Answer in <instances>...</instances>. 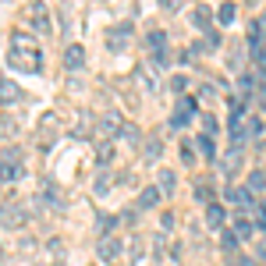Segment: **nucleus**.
Here are the masks:
<instances>
[{
    "instance_id": "1",
    "label": "nucleus",
    "mask_w": 266,
    "mask_h": 266,
    "mask_svg": "<svg viewBox=\"0 0 266 266\" xmlns=\"http://www.w3.org/2000/svg\"><path fill=\"white\" fill-rule=\"evenodd\" d=\"M8 64L22 74H36L43 68V50L40 43L32 40L28 32H11V43H8Z\"/></svg>"
},
{
    "instance_id": "2",
    "label": "nucleus",
    "mask_w": 266,
    "mask_h": 266,
    "mask_svg": "<svg viewBox=\"0 0 266 266\" xmlns=\"http://www.w3.org/2000/svg\"><path fill=\"white\" fill-rule=\"evenodd\" d=\"M25 220H28V210L18 199H8L0 206V227H4V231H18V227H25Z\"/></svg>"
},
{
    "instance_id": "3",
    "label": "nucleus",
    "mask_w": 266,
    "mask_h": 266,
    "mask_svg": "<svg viewBox=\"0 0 266 266\" xmlns=\"http://www.w3.org/2000/svg\"><path fill=\"white\" fill-rule=\"evenodd\" d=\"M25 18H28V25L40 32V36H50V11H46V4L32 0V4L25 8Z\"/></svg>"
},
{
    "instance_id": "4",
    "label": "nucleus",
    "mask_w": 266,
    "mask_h": 266,
    "mask_svg": "<svg viewBox=\"0 0 266 266\" xmlns=\"http://www.w3.org/2000/svg\"><path fill=\"white\" fill-rule=\"evenodd\" d=\"M199 114V106H196V100H188V96H181L178 103H174V114H170V124L174 128H184V124H192V118Z\"/></svg>"
},
{
    "instance_id": "5",
    "label": "nucleus",
    "mask_w": 266,
    "mask_h": 266,
    "mask_svg": "<svg viewBox=\"0 0 266 266\" xmlns=\"http://www.w3.org/2000/svg\"><path fill=\"white\" fill-rule=\"evenodd\" d=\"M22 178V153L18 149H11V153H4L0 156V181H18Z\"/></svg>"
},
{
    "instance_id": "6",
    "label": "nucleus",
    "mask_w": 266,
    "mask_h": 266,
    "mask_svg": "<svg viewBox=\"0 0 266 266\" xmlns=\"http://www.w3.org/2000/svg\"><path fill=\"white\" fill-rule=\"evenodd\" d=\"M121 124H124L121 114H118V110H106L103 118L96 121V138H100V142H103V138H114V135L121 132Z\"/></svg>"
},
{
    "instance_id": "7",
    "label": "nucleus",
    "mask_w": 266,
    "mask_h": 266,
    "mask_svg": "<svg viewBox=\"0 0 266 266\" xmlns=\"http://www.w3.org/2000/svg\"><path fill=\"white\" fill-rule=\"evenodd\" d=\"M96 252H100V259H103V262H118V259H121V238L103 234V238H100V245H96Z\"/></svg>"
},
{
    "instance_id": "8",
    "label": "nucleus",
    "mask_w": 266,
    "mask_h": 266,
    "mask_svg": "<svg viewBox=\"0 0 266 266\" xmlns=\"http://www.w3.org/2000/svg\"><path fill=\"white\" fill-rule=\"evenodd\" d=\"M57 132H60V118L54 110H46L43 118H40V135H43V146H50L54 138H57Z\"/></svg>"
},
{
    "instance_id": "9",
    "label": "nucleus",
    "mask_w": 266,
    "mask_h": 266,
    "mask_svg": "<svg viewBox=\"0 0 266 266\" xmlns=\"http://www.w3.org/2000/svg\"><path fill=\"white\" fill-rule=\"evenodd\" d=\"M64 68H68V71L86 68V46H82V43H68V46H64Z\"/></svg>"
},
{
    "instance_id": "10",
    "label": "nucleus",
    "mask_w": 266,
    "mask_h": 266,
    "mask_svg": "<svg viewBox=\"0 0 266 266\" xmlns=\"http://www.w3.org/2000/svg\"><path fill=\"white\" fill-rule=\"evenodd\" d=\"M231 231L238 234V242H245V238H252V231H256V224H252V216H245L242 210L231 216Z\"/></svg>"
},
{
    "instance_id": "11",
    "label": "nucleus",
    "mask_w": 266,
    "mask_h": 266,
    "mask_svg": "<svg viewBox=\"0 0 266 266\" xmlns=\"http://www.w3.org/2000/svg\"><path fill=\"white\" fill-rule=\"evenodd\" d=\"M149 50L156 54V60H160V64L167 60V32H164V28H156V32H149Z\"/></svg>"
},
{
    "instance_id": "12",
    "label": "nucleus",
    "mask_w": 266,
    "mask_h": 266,
    "mask_svg": "<svg viewBox=\"0 0 266 266\" xmlns=\"http://www.w3.org/2000/svg\"><path fill=\"white\" fill-rule=\"evenodd\" d=\"M224 220H227L224 206H220V202H210V206H206V227H210V231H220Z\"/></svg>"
},
{
    "instance_id": "13",
    "label": "nucleus",
    "mask_w": 266,
    "mask_h": 266,
    "mask_svg": "<svg viewBox=\"0 0 266 266\" xmlns=\"http://www.w3.org/2000/svg\"><path fill=\"white\" fill-rule=\"evenodd\" d=\"M160 199H164V192L156 184H149V188H142V196H138V210H153V206H160Z\"/></svg>"
},
{
    "instance_id": "14",
    "label": "nucleus",
    "mask_w": 266,
    "mask_h": 266,
    "mask_svg": "<svg viewBox=\"0 0 266 266\" xmlns=\"http://www.w3.org/2000/svg\"><path fill=\"white\" fill-rule=\"evenodd\" d=\"M114 153H118V149H114L110 138L96 142V164H100V167H110V164H114Z\"/></svg>"
},
{
    "instance_id": "15",
    "label": "nucleus",
    "mask_w": 266,
    "mask_h": 266,
    "mask_svg": "<svg viewBox=\"0 0 266 266\" xmlns=\"http://www.w3.org/2000/svg\"><path fill=\"white\" fill-rule=\"evenodd\" d=\"M160 153H164V142H160V138H146V142H142V160H146V164H156Z\"/></svg>"
},
{
    "instance_id": "16",
    "label": "nucleus",
    "mask_w": 266,
    "mask_h": 266,
    "mask_svg": "<svg viewBox=\"0 0 266 266\" xmlns=\"http://www.w3.org/2000/svg\"><path fill=\"white\" fill-rule=\"evenodd\" d=\"M245 188H248V196H252V199H259V196L266 192V170H252Z\"/></svg>"
},
{
    "instance_id": "17",
    "label": "nucleus",
    "mask_w": 266,
    "mask_h": 266,
    "mask_svg": "<svg viewBox=\"0 0 266 266\" xmlns=\"http://www.w3.org/2000/svg\"><path fill=\"white\" fill-rule=\"evenodd\" d=\"M14 100H22V89H18L14 82H8V78H0V103L11 106Z\"/></svg>"
},
{
    "instance_id": "18",
    "label": "nucleus",
    "mask_w": 266,
    "mask_h": 266,
    "mask_svg": "<svg viewBox=\"0 0 266 266\" xmlns=\"http://www.w3.org/2000/svg\"><path fill=\"white\" fill-rule=\"evenodd\" d=\"M156 188H160L164 196H170L174 188H178V178H174V170H160V174H156Z\"/></svg>"
},
{
    "instance_id": "19",
    "label": "nucleus",
    "mask_w": 266,
    "mask_h": 266,
    "mask_svg": "<svg viewBox=\"0 0 266 266\" xmlns=\"http://www.w3.org/2000/svg\"><path fill=\"white\" fill-rule=\"evenodd\" d=\"M216 18H220V25H231L238 18V4H234V0H224L220 11H216Z\"/></svg>"
},
{
    "instance_id": "20",
    "label": "nucleus",
    "mask_w": 266,
    "mask_h": 266,
    "mask_svg": "<svg viewBox=\"0 0 266 266\" xmlns=\"http://www.w3.org/2000/svg\"><path fill=\"white\" fill-rule=\"evenodd\" d=\"M196 146H199V153H202L206 160H213V156H216V146H213V135H199V138H196Z\"/></svg>"
},
{
    "instance_id": "21",
    "label": "nucleus",
    "mask_w": 266,
    "mask_h": 266,
    "mask_svg": "<svg viewBox=\"0 0 266 266\" xmlns=\"http://www.w3.org/2000/svg\"><path fill=\"white\" fill-rule=\"evenodd\" d=\"M43 199H46V202H50L54 210H64V196H60V188H57V184H46Z\"/></svg>"
},
{
    "instance_id": "22",
    "label": "nucleus",
    "mask_w": 266,
    "mask_h": 266,
    "mask_svg": "<svg viewBox=\"0 0 266 266\" xmlns=\"http://www.w3.org/2000/svg\"><path fill=\"white\" fill-rule=\"evenodd\" d=\"M238 164H242V153L234 149V153H227V156H224V164H220V167H224V174H234V167H238Z\"/></svg>"
},
{
    "instance_id": "23",
    "label": "nucleus",
    "mask_w": 266,
    "mask_h": 266,
    "mask_svg": "<svg viewBox=\"0 0 266 266\" xmlns=\"http://www.w3.org/2000/svg\"><path fill=\"white\" fill-rule=\"evenodd\" d=\"M192 18H196V25H199V28H210V22H213L210 8H196V11H192Z\"/></svg>"
},
{
    "instance_id": "24",
    "label": "nucleus",
    "mask_w": 266,
    "mask_h": 266,
    "mask_svg": "<svg viewBox=\"0 0 266 266\" xmlns=\"http://www.w3.org/2000/svg\"><path fill=\"white\" fill-rule=\"evenodd\" d=\"M252 224L266 227V202H252Z\"/></svg>"
},
{
    "instance_id": "25",
    "label": "nucleus",
    "mask_w": 266,
    "mask_h": 266,
    "mask_svg": "<svg viewBox=\"0 0 266 266\" xmlns=\"http://www.w3.org/2000/svg\"><path fill=\"white\" fill-rule=\"evenodd\" d=\"M114 224H118V216H110V213H100V216H96V227H100L103 234H110V231H114Z\"/></svg>"
},
{
    "instance_id": "26",
    "label": "nucleus",
    "mask_w": 266,
    "mask_h": 266,
    "mask_svg": "<svg viewBox=\"0 0 266 266\" xmlns=\"http://www.w3.org/2000/svg\"><path fill=\"white\" fill-rule=\"evenodd\" d=\"M220 245H224V252H234V248H238V234H234V231H224V234H220Z\"/></svg>"
},
{
    "instance_id": "27",
    "label": "nucleus",
    "mask_w": 266,
    "mask_h": 266,
    "mask_svg": "<svg viewBox=\"0 0 266 266\" xmlns=\"http://www.w3.org/2000/svg\"><path fill=\"white\" fill-rule=\"evenodd\" d=\"M118 135H121V138H128V142H138V138H142V135H138V128H135V124H128V121L121 124V132H118Z\"/></svg>"
},
{
    "instance_id": "28",
    "label": "nucleus",
    "mask_w": 266,
    "mask_h": 266,
    "mask_svg": "<svg viewBox=\"0 0 266 266\" xmlns=\"http://www.w3.org/2000/svg\"><path fill=\"white\" fill-rule=\"evenodd\" d=\"M110 184H114V178H110V174H100V178H96V196H106Z\"/></svg>"
},
{
    "instance_id": "29",
    "label": "nucleus",
    "mask_w": 266,
    "mask_h": 266,
    "mask_svg": "<svg viewBox=\"0 0 266 266\" xmlns=\"http://www.w3.org/2000/svg\"><path fill=\"white\" fill-rule=\"evenodd\" d=\"M196 196H199V199H202V202H213V188H210V184H202V181H199V184H196Z\"/></svg>"
},
{
    "instance_id": "30",
    "label": "nucleus",
    "mask_w": 266,
    "mask_h": 266,
    "mask_svg": "<svg viewBox=\"0 0 266 266\" xmlns=\"http://www.w3.org/2000/svg\"><path fill=\"white\" fill-rule=\"evenodd\" d=\"M181 160H184V164H196V149H192V142H184V146H181Z\"/></svg>"
},
{
    "instance_id": "31",
    "label": "nucleus",
    "mask_w": 266,
    "mask_h": 266,
    "mask_svg": "<svg viewBox=\"0 0 266 266\" xmlns=\"http://www.w3.org/2000/svg\"><path fill=\"white\" fill-rule=\"evenodd\" d=\"M170 89H174V92L181 96V92L188 89V78H184V74H178V78H170Z\"/></svg>"
},
{
    "instance_id": "32",
    "label": "nucleus",
    "mask_w": 266,
    "mask_h": 266,
    "mask_svg": "<svg viewBox=\"0 0 266 266\" xmlns=\"http://www.w3.org/2000/svg\"><path fill=\"white\" fill-rule=\"evenodd\" d=\"M202 128H206V135L216 132V118H213V114H202Z\"/></svg>"
},
{
    "instance_id": "33",
    "label": "nucleus",
    "mask_w": 266,
    "mask_h": 266,
    "mask_svg": "<svg viewBox=\"0 0 266 266\" xmlns=\"http://www.w3.org/2000/svg\"><path fill=\"white\" fill-rule=\"evenodd\" d=\"M231 266H259V262H256V259H248V256H234V259H231Z\"/></svg>"
},
{
    "instance_id": "34",
    "label": "nucleus",
    "mask_w": 266,
    "mask_h": 266,
    "mask_svg": "<svg viewBox=\"0 0 266 266\" xmlns=\"http://www.w3.org/2000/svg\"><path fill=\"white\" fill-rule=\"evenodd\" d=\"M0 132H4V135L11 132V135H14V121H8V118H4V121H0Z\"/></svg>"
},
{
    "instance_id": "35",
    "label": "nucleus",
    "mask_w": 266,
    "mask_h": 266,
    "mask_svg": "<svg viewBox=\"0 0 266 266\" xmlns=\"http://www.w3.org/2000/svg\"><path fill=\"white\" fill-rule=\"evenodd\" d=\"M160 4H164L167 11H178V8H181V0H160Z\"/></svg>"
},
{
    "instance_id": "36",
    "label": "nucleus",
    "mask_w": 266,
    "mask_h": 266,
    "mask_svg": "<svg viewBox=\"0 0 266 266\" xmlns=\"http://www.w3.org/2000/svg\"><path fill=\"white\" fill-rule=\"evenodd\" d=\"M259 106L266 110V89H259Z\"/></svg>"
},
{
    "instance_id": "37",
    "label": "nucleus",
    "mask_w": 266,
    "mask_h": 266,
    "mask_svg": "<svg viewBox=\"0 0 266 266\" xmlns=\"http://www.w3.org/2000/svg\"><path fill=\"white\" fill-rule=\"evenodd\" d=\"M259 256H262V259H266V238H262V245H259Z\"/></svg>"
},
{
    "instance_id": "38",
    "label": "nucleus",
    "mask_w": 266,
    "mask_h": 266,
    "mask_svg": "<svg viewBox=\"0 0 266 266\" xmlns=\"http://www.w3.org/2000/svg\"><path fill=\"white\" fill-rule=\"evenodd\" d=\"M248 4H256V0H248Z\"/></svg>"
}]
</instances>
